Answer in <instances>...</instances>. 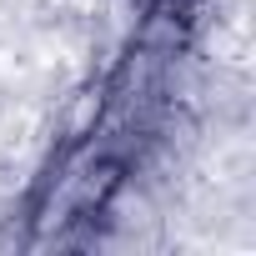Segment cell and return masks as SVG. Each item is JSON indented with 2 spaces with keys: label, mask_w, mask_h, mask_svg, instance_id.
<instances>
[{
  "label": "cell",
  "mask_w": 256,
  "mask_h": 256,
  "mask_svg": "<svg viewBox=\"0 0 256 256\" xmlns=\"http://www.w3.org/2000/svg\"><path fill=\"white\" fill-rule=\"evenodd\" d=\"M136 46H141V50H156V56H176V50L186 46V20H181V10H171V6L151 10V16L141 20V30H136Z\"/></svg>",
  "instance_id": "7a4b0ae2"
},
{
  "label": "cell",
  "mask_w": 256,
  "mask_h": 256,
  "mask_svg": "<svg viewBox=\"0 0 256 256\" xmlns=\"http://www.w3.org/2000/svg\"><path fill=\"white\" fill-rule=\"evenodd\" d=\"M106 106H110V96H106L100 80L76 86V90L66 96V106H60V141H66V146L90 141V136L100 131V120H106Z\"/></svg>",
  "instance_id": "6da1fadb"
}]
</instances>
